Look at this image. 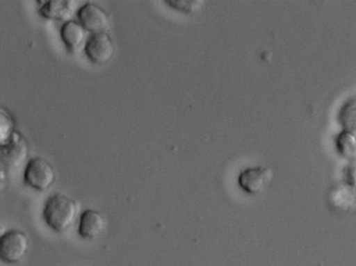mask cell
Returning a JSON list of instances; mask_svg holds the SVG:
<instances>
[{"mask_svg": "<svg viewBox=\"0 0 356 266\" xmlns=\"http://www.w3.org/2000/svg\"><path fill=\"white\" fill-rule=\"evenodd\" d=\"M78 211V203L74 199L63 193H55L45 201L42 217L49 228L62 234L72 228Z\"/></svg>", "mask_w": 356, "mask_h": 266, "instance_id": "cell-1", "label": "cell"}, {"mask_svg": "<svg viewBox=\"0 0 356 266\" xmlns=\"http://www.w3.org/2000/svg\"><path fill=\"white\" fill-rule=\"evenodd\" d=\"M24 183L34 190L42 192L53 186L56 172L53 165L44 158L31 159L24 169Z\"/></svg>", "mask_w": 356, "mask_h": 266, "instance_id": "cell-2", "label": "cell"}, {"mask_svg": "<svg viewBox=\"0 0 356 266\" xmlns=\"http://www.w3.org/2000/svg\"><path fill=\"white\" fill-rule=\"evenodd\" d=\"M29 249V238L19 230H10L0 238V258L5 263L17 264L24 260Z\"/></svg>", "mask_w": 356, "mask_h": 266, "instance_id": "cell-3", "label": "cell"}, {"mask_svg": "<svg viewBox=\"0 0 356 266\" xmlns=\"http://www.w3.org/2000/svg\"><path fill=\"white\" fill-rule=\"evenodd\" d=\"M84 51L91 63L102 66L111 61L115 45L107 33L95 34L85 43Z\"/></svg>", "mask_w": 356, "mask_h": 266, "instance_id": "cell-4", "label": "cell"}, {"mask_svg": "<svg viewBox=\"0 0 356 266\" xmlns=\"http://www.w3.org/2000/svg\"><path fill=\"white\" fill-rule=\"evenodd\" d=\"M79 22L82 24L86 32L92 33V35L107 33L110 28V18L107 12L102 9L99 6L93 3H85L79 9Z\"/></svg>", "mask_w": 356, "mask_h": 266, "instance_id": "cell-5", "label": "cell"}, {"mask_svg": "<svg viewBox=\"0 0 356 266\" xmlns=\"http://www.w3.org/2000/svg\"><path fill=\"white\" fill-rule=\"evenodd\" d=\"M3 166L19 167L29 155V145L26 138L19 132H14L12 136L0 147Z\"/></svg>", "mask_w": 356, "mask_h": 266, "instance_id": "cell-6", "label": "cell"}, {"mask_svg": "<svg viewBox=\"0 0 356 266\" xmlns=\"http://www.w3.org/2000/svg\"><path fill=\"white\" fill-rule=\"evenodd\" d=\"M106 219L101 212L97 210H85L79 219V236L83 240L92 241L105 230Z\"/></svg>", "mask_w": 356, "mask_h": 266, "instance_id": "cell-7", "label": "cell"}, {"mask_svg": "<svg viewBox=\"0 0 356 266\" xmlns=\"http://www.w3.org/2000/svg\"><path fill=\"white\" fill-rule=\"evenodd\" d=\"M272 178L270 169L264 167L248 168L238 176V185L250 194L259 193L268 184Z\"/></svg>", "mask_w": 356, "mask_h": 266, "instance_id": "cell-8", "label": "cell"}, {"mask_svg": "<svg viewBox=\"0 0 356 266\" xmlns=\"http://www.w3.org/2000/svg\"><path fill=\"white\" fill-rule=\"evenodd\" d=\"M38 12L43 18L56 22H68L74 12V1L70 0H38Z\"/></svg>", "mask_w": 356, "mask_h": 266, "instance_id": "cell-9", "label": "cell"}, {"mask_svg": "<svg viewBox=\"0 0 356 266\" xmlns=\"http://www.w3.org/2000/svg\"><path fill=\"white\" fill-rule=\"evenodd\" d=\"M60 37L70 53H74L81 49L86 37V30L82 24L74 20H68L62 24Z\"/></svg>", "mask_w": 356, "mask_h": 266, "instance_id": "cell-10", "label": "cell"}, {"mask_svg": "<svg viewBox=\"0 0 356 266\" xmlns=\"http://www.w3.org/2000/svg\"><path fill=\"white\" fill-rule=\"evenodd\" d=\"M165 5L170 6L172 9L185 14H193L199 11L203 3L197 0H168Z\"/></svg>", "mask_w": 356, "mask_h": 266, "instance_id": "cell-11", "label": "cell"}, {"mask_svg": "<svg viewBox=\"0 0 356 266\" xmlns=\"http://www.w3.org/2000/svg\"><path fill=\"white\" fill-rule=\"evenodd\" d=\"M14 120L7 110L0 111V141L5 143L13 134Z\"/></svg>", "mask_w": 356, "mask_h": 266, "instance_id": "cell-12", "label": "cell"}]
</instances>
